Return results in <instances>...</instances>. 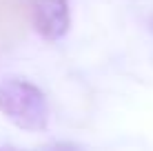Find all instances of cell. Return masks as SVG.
I'll return each instance as SVG.
<instances>
[{
	"instance_id": "obj_2",
	"label": "cell",
	"mask_w": 153,
	"mask_h": 151,
	"mask_svg": "<svg viewBox=\"0 0 153 151\" xmlns=\"http://www.w3.org/2000/svg\"><path fill=\"white\" fill-rule=\"evenodd\" d=\"M33 27L45 40H60L71 27V11L67 0H33L31 4Z\"/></svg>"
},
{
	"instance_id": "obj_1",
	"label": "cell",
	"mask_w": 153,
	"mask_h": 151,
	"mask_svg": "<svg viewBox=\"0 0 153 151\" xmlns=\"http://www.w3.org/2000/svg\"><path fill=\"white\" fill-rule=\"evenodd\" d=\"M0 113L22 131H45L49 127L45 93L25 78H4L0 82Z\"/></svg>"
},
{
	"instance_id": "obj_3",
	"label": "cell",
	"mask_w": 153,
	"mask_h": 151,
	"mask_svg": "<svg viewBox=\"0 0 153 151\" xmlns=\"http://www.w3.org/2000/svg\"><path fill=\"white\" fill-rule=\"evenodd\" d=\"M151 27H153V20H151Z\"/></svg>"
}]
</instances>
